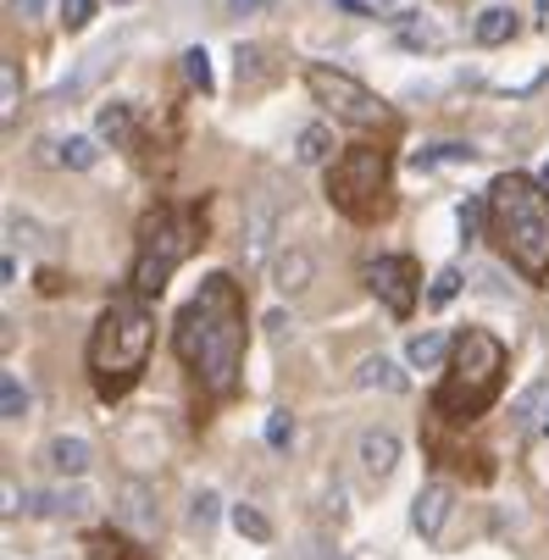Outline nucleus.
Listing matches in <instances>:
<instances>
[{
  "label": "nucleus",
  "mask_w": 549,
  "mask_h": 560,
  "mask_svg": "<svg viewBox=\"0 0 549 560\" xmlns=\"http://www.w3.org/2000/svg\"><path fill=\"white\" fill-rule=\"evenodd\" d=\"M173 350L211 394H233L245 372V294L227 272H211L200 294L178 311Z\"/></svg>",
  "instance_id": "obj_1"
},
{
  "label": "nucleus",
  "mask_w": 549,
  "mask_h": 560,
  "mask_svg": "<svg viewBox=\"0 0 549 560\" xmlns=\"http://www.w3.org/2000/svg\"><path fill=\"white\" fill-rule=\"evenodd\" d=\"M150 345H155V311H150V300L133 294V289L117 294V300L95 316L90 350H84L95 394H101V399H122V394L139 383V372H144V361H150Z\"/></svg>",
  "instance_id": "obj_2"
},
{
  "label": "nucleus",
  "mask_w": 549,
  "mask_h": 560,
  "mask_svg": "<svg viewBox=\"0 0 549 560\" xmlns=\"http://www.w3.org/2000/svg\"><path fill=\"white\" fill-rule=\"evenodd\" d=\"M489 238L500 256L527 278H549V189L527 173H505L489 184Z\"/></svg>",
  "instance_id": "obj_3"
},
{
  "label": "nucleus",
  "mask_w": 549,
  "mask_h": 560,
  "mask_svg": "<svg viewBox=\"0 0 549 560\" xmlns=\"http://www.w3.org/2000/svg\"><path fill=\"white\" fill-rule=\"evenodd\" d=\"M505 388V345L483 328H466L449 350V372L433 388V411L444 422H478Z\"/></svg>",
  "instance_id": "obj_4"
},
{
  "label": "nucleus",
  "mask_w": 549,
  "mask_h": 560,
  "mask_svg": "<svg viewBox=\"0 0 549 560\" xmlns=\"http://www.w3.org/2000/svg\"><path fill=\"white\" fill-rule=\"evenodd\" d=\"M200 233H206V217L195 211V206H167V211H155V217H144V228H139V256H133V272H128V289L133 294H144V300H155L167 289V278L189 261V250L200 245Z\"/></svg>",
  "instance_id": "obj_5"
},
{
  "label": "nucleus",
  "mask_w": 549,
  "mask_h": 560,
  "mask_svg": "<svg viewBox=\"0 0 549 560\" xmlns=\"http://www.w3.org/2000/svg\"><path fill=\"white\" fill-rule=\"evenodd\" d=\"M328 200L355 222H377V217L395 211V200H388V150L350 144L328 167Z\"/></svg>",
  "instance_id": "obj_6"
},
{
  "label": "nucleus",
  "mask_w": 549,
  "mask_h": 560,
  "mask_svg": "<svg viewBox=\"0 0 549 560\" xmlns=\"http://www.w3.org/2000/svg\"><path fill=\"white\" fill-rule=\"evenodd\" d=\"M305 90H311V101H317L323 112H334V122H350V128H377L383 117H388V106L361 84V78H350V72H339V67H305Z\"/></svg>",
  "instance_id": "obj_7"
},
{
  "label": "nucleus",
  "mask_w": 549,
  "mask_h": 560,
  "mask_svg": "<svg viewBox=\"0 0 549 560\" xmlns=\"http://www.w3.org/2000/svg\"><path fill=\"white\" fill-rule=\"evenodd\" d=\"M361 278H366V289L395 316H411L417 311V267L406 256H377V261H366Z\"/></svg>",
  "instance_id": "obj_8"
},
{
  "label": "nucleus",
  "mask_w": 549,
  "mask_h": 560,
  "mask_svg": "<svg viewBox=\"0 0 549 560\" xmlns=\"http://www.w3.org/2000/svg\"><path fill=\"white\" fill-rule=\"evenodd\" d=\"M355 460H361V471L372 477V483H383V477L400 466V433L395 428H366L361 444H355Z\"/></svg>",
  "instance_id": "obj_9"
},
{
  "label": "nucleus",
  "mask_w": 549,
  "mask_h": 560,
  "mask_svg": "<svg viewBox=\"0 0 549 560\" xmlns=\"http://www.w3.org/2000/svg\"><path fill=\"white\" fill-rule=\"evenodd\" d=\"M449 505H455V489H449V483H428V489L411 500V527L433 544V538L444 533V522H449Z\"/></svg>",
  "instance_id": "obj_10"
},
{
  "label": "nucleus",
  "mask_w": 549,
  "mask_h": 560,
  "mask_svg": "<svg viewBox=\"0 0 549 560\" xmlns=\"http://www.w3.org/2000/svg\"><path fill=\"white\" fill-rule=\"evenodd\" d=\"M311 278H317V256H311V250H283L278 256V267H272V289L283 294V300H294V294H305L311 289Z\"/></svg>",
  "instance_id": "obj_11"
},
{
  "label": "nucleus",
  "mask_w": 549,
  "mask_h": 560,
  "mask_svg": "<svg viewBox=\"0 0 549 560\" xmlns=\"http://www.w3.org/2000/svg\"><path fill=\"white\" fill-rule=\"evenodd\" d=\"M272 233H278V206L272 200H256L250 217H245V267H261L267 261Z\"/></svg>",
  "instance_id": "obj_12"
},
{
  "label": "nucleus",
  "mask_w": 549,
  "mask_h": 560,
  "mask_svg": "<svg viewBox=\"0 0 549 560\" xmlns=\"http://www.w3.org/2000/svg\"><path fill=\"white\" fill-rule=\"evenodd\" d=\"M45 460H50V471H61V477H84V471H90V460H95V450H90V439L61 433V439H50Z\"/></svg>",
  "instance_id": "obj_13"
},
{
  "label": "nucleus",
  "mask_w": 549,
  "mask_h": 560,
  "mask_svg": "<svg viewBox=\"0 0 549 560\" xmlns=\"http://www.w3.org/2000/svg\"><path fill=\"white\" fill-rule=\"evenodd\" d=\"M34 516H84L90 511V489L84 483H67V489H45L28 500Z\"/></svg>",
  "instance_id": "obj_14"
},
{
  "label": "nucleus",
  "mask_w": 549,
  "mask_h": 560,
  "mask_svg": "<svg viewBox=\"0 0 549 560\" xmlns=\"http://www.w3.org/2000/svg\"><path fill=\"white\" fill-rule=\"evenodd\" d=\"M355 383L361 388H383V394H406L411 388V377L400 372V361H388V355H366L355 366Z\"/></svg>",
  "instance_id": "obj_15"
},
{
  "label": "nucleus",
  "mask_w": 549,
  "mask_h": 560,
  "mask_svg": "<svg viewBox=\"0 0 549 560\" xmlns=\"http://www.w3.org/2000/svg\"><path fill=\"white\" fill-rule=\"evenodd\" d=\"M516 28H522V18H516L511 7H483V12H478V23H472V39L494 50V45H511V39H516Z\"/></svg>",
  "instance_id": "obj_16"
},
{
  "label": "nucleus",
  "mask_w": 549,
  "mask_h": 560,
  "mask_svg": "<svg viewBox=\"0 0 549 560\" xmlns=\"http://www.w3.org/2000/svg\"><path fill=\"white\" fill-rule=\"evenodd\" d=\"M95 133L122 150V144L133 139V106H128V101H106V106L95 112Z\"/></svg>",
  "instance_id": "obj_17"
},
{
  "label": "nucleus",
  "mask_w": 549,
  "mask_h": 560,
  "mask_svg": "<svg viewBox=\"0 0 549 560\" xmlns=\"http://www.w3.org/2000/svg\"><path fill=\"white\" fill-rule=\"evenodd\" d=\"M449 339L439 334V328H422V334H411V345H406V361L411 366H422V372H433V366H444L449 361Z\"/></svg>",
  "instance_id": "obj_18"
},
{
  "label": "nucleus",
  "mask_w": 549,
  "mask_h": 560,
  "mask_svg": "<svg viewBox=\"0 0 549 560\" xmlns=\"http://www.w3.org/2000/svg\"><path fill=\"white\" fill-rule=\"evenodd\" d=\"M328 155H334V128H328V122L300 128V139H294V162H300V167H323Z\"/></svg>",
  "instance_id": "obj_19"
},
{
  "label": "nucleus",
  "mask_w": 549,
  "mask_h": 560,
  "mask_svg": "<svg viewBox=\"0 0 549 560\" xmlns=\"http://www.w3.org/2000/svg\"><path fill=\"white\" fill-rule=\"evenodd\" d=\"M117 516H122V527H133V533H150V527H155L150 489H144V483H128V489H122V511H117Z\"/></svg>",
  "instance_id": "obj_20"
},
{
  "label": "nucleus",
  "mask_w": 549,
  "mask_h": 560,
  "mask_svg": "<svg viewBox=\"0 0 549 560\" xmlns=\"http://www.w3.org/2000/svg\"><path fill=\"white\" fill-rule=\"evenodd\" d=\"M56 162H61V167H72V173H90V167L101 162V144H95V139H84V133H72V139H61V144H56Z\"/></svg>",
  "instance_id": "obj_21"
},
{
  "label": "nucleus",
  "mask_w": 549,
  "mask_h": 560,
  "mask_svg": "<svg viewBox=\"0 0 549 560\" xmlns=\"http://www.w3.org/2000/svg\"><path fill=\"white\" fill-rule=\"evenodd\" d=\"M339 12H350V18H388V23H406L411 12H406V0H334Z\"/></svg>",
  "instance_id": "obj_22"
},
{
  "label": "nucleus",
  "mask_w": 549,
  "mask_h": 560,
  "mask_svg": "<svg viewBox=\"0 0 549 560\" xmlns=\"http://www.w3.org/2000/svg\"><path fill=\"white\" fill-rule=\"evenodd\" d=\"M17 106H23V72L17 61H0V117L17 122Z\"/></svg>",
  "instance_id": "obj_23"
},
{
  "label": "nucleus",
  "mask_w": 549,
  "mask_h": 560,
  "mask_svg": "<svg viewBox=\"0 0 549 560\" xmlns=\"http://www.w3.org/2000/svg\"><path fill=\"white\" fill-rule=\"evenodd\" d=\"M0 417H7V422H23L28 417V388H23L17 372L0 377Z\"/></svg>",
  "instance_id": "obj_24"
},
{
  "label": "nucleus",
  "mask_w": 549,
  "mask_h": 560,
  "mask_svg": "<svg viewBox=\"0 0 549 560\" xmlns=\"http://www.w3.org/2000/svg\"><path fill=\"white\" fill-rule=\"evenodd\" d=\"M227 516H233V527H240V538H250V544H272V522H267L256 505H233Z\"/></svg>",
  "instance_id": "obj_25"
},
{
  "label": "nucleus",
  "mask_w": 549,
  "mask_h": 560,
  "mask_svg": "<svg viewBox=\"0 0 549 560\" xmlns=\"http://www.w3.org/2000/svg\"><path fill=\"white\" fill-rule=\"evenodd\" d=\"M184 78H189V84L200 90V95H211L217 90V78H211V56L195 45V50H184Z\"/></svg>",
  "instance_id": "obj_26"
},
{
  "label": "nucleus",
  "mask_w": 549,
  "mask_h": 560,
  "mask_svg": "<svg viewBox=\"0 0 549 560\" xmlns=\"http://www.w3.org/2000/svg\"><path fill=\"white\" fill-rule=\"evenodd\" d=\"M400 45H406V50H439V45H444V34H439L433 23L406 18V23H400Z\"/></svg>",
  "instance_id": "obj_27"
},
{
  "label": "nucleus",
  "mask_w": 549,
  "mask_h": 560,
  "mask_svg": "<svg viewBox=\"0 0 549 560\" xmlns=\"http://www.w3.org/2000/svg\"><path fill=\"white\" fill-rule=\"evenodd\" d=\"M472 155H478L472 144H428V150L411 155V162L417 167H439V162H472Z\"/></svg>",
  "instance_id": "obj_28"
},
{
  "label": "nucleus",
  "mask_w": 549,
  "mask_h": 560,
  "mask_svg": "<svg viewBox=\"0 0 549 560\" xmlns=\"http://www.w3.org/2000/svg\"><path fill=\"white\" fill-rule=\"evenodd\" d=\"M455 294H460V267H439V272H433V289H428V305L439 311V305H449Z\"/></svg>",
  "instance_id": "obj_29"
},
{
  "label": "nucleus",
  "mask_w": 549,
  "mask_h": 560,
  "mask_svg": "<svg viewBox=\"0 0 549 560\" xmlns=\"http://www.w3.org/2000/svg\"><path fill=\"white\" fill-rule=\"evenodd\" d=\"M289 444H294V417H289V411H272V417H267V450L283 455Z\"/></svg>",
  "instance_id": "obj_30"
},
{
  "label": "nucleus",
  "mask_w": 549,
  "mask_h": 560,
  "mask_svg": "<svg viewBox=\"0 0 549 560\" xmlns=\"http://www.w3.org/2000/svg\"><path fill=\"white\" fill-rule=\"evenodd\" d=\"M211 522H217V494H195V505H189V533H211Z\"/></svg>",
  "instance_id": "obj_31"
},
{
  "label": "nucleus",
  "mask_w": 549,
  "mask_h": 560,
  "mask_svg": "<svg viewBox=\"0 0 549 560\" xmlns=\"http://www.w3.org/2000/svg\"><path fill=\"white\" fill-rule=\"evenodd\" d=\"M61 7V23L78 34V28H90V18H95V0H56Z\"/></svg>",
  "instance_id": "obj_32"
},
{
  "label": "nucleus",
  "mask_w": 549,
  "mask_h": 560,
  "mask_svg": "<svg viewBox=\"0 0 549 560\" xmlns=\"http://www.w3.org/2000/svg\"><path fill=\"white\" fill-rule=\"evenodd\" d=\"M233 61H240V84H256V78H261V50L256 45H240Z\"/></svg>",
  "instance_id": "obj_33"
},
{
  "label": "nucleus",
  "mask_w": 549,
  "mask_h": 560,
  "mask_svg": "<svg viewBox=\"0 0 549 560\" xmlns=\"http://www.w3.org/2000/svg\"><path fill=\"white\" fill-rule=\"evenodd\" d=\"M45 12H50V0H12V18H23V23L28 18H45Z\"/></svg>",
  "instance_id": "obj_34"
},
{
  "label": "nucleus",
  "mask_w": 549,
  "mask_h": 560,
  "mask_svg": "<svg viewBox=\"0 0 549 560\" xmlns=\"http://www.w3.org/2000/svg\"><path fill=\"white\" fill-rule=\"evenodd\" d=\"M261 7H267V0H227L233 18H250V12H261Z\"/></svg>",
  "instance_id": "obj_35"
},
{
  "label": "nucleus",
  "mask_w": 549,
  "mask_h": 560,
  "mask_svg": "<svg viewBox=\"0 0 549 560\" xmlns=\"http://www.w3.org/2000/svg\"><path fill=\"white\" fill-rule=\"evenodd\" d=\"M0 494H7V505H0L7 516H17V511H23V505H17V483H12V477H7V489H0Z\"/></svg>",
  "instance_id": "obj_36"
},
{
  "label": "nucleus",
  "mask_w": 549,
  "mask_h": 560,
  "mask_svg": "<svg viewBox=\"0 0 549 560\" xmlns=\"http://www.w3.org/2000/svg\"><path fill=\"white\" fill-rule=\"evenodd\" d=\"M0 278H7V289L17 283V256H12V250H7V261H0Z\"/></svg>",
  "instance_id": "obj_37"
},
{
  "label": "nucleus",
  "mask_w": 549,
  "mask_h": 560,
  "mask_svg": "<svg viewBox=\"0 0 549 560\" xmlns=\"http://www.w3.org/2000/svg\"><path fill=\"white\" fill-rule=\"evenodd\" d=\"M538 184H544V189H549V162H544V173H538Z\"/></svg>",
  "instance_id": "obj_38"
},
{
  "label": "nucleus",
  "mask_w": 549,
  "mask_h": 560,
  "mask_svg": "<svg viewBox=\"0 0 549 560\" xmlns=\"http://www.w3.org/2000/svg\"><path fill=\"white\" fill-rule=\"evenodd\" d=\"M544 422H549V394H544Z\"/></svg>",
  "instance_id": "obj_39"
},
{
  "label": "nucleus",
  "mask_w": 549,
  "mask_h": 560,
  "mask_svg": "<svg viewBox=\"0 0 549 560\" xmlns=\"http://www.w3.org/2000/svg\"><path fill=\"white\" fill-rule=\"evenodd\" d=\"M112 7H133V0H112Z\"/></svg>",
  "instance_id": "obj_40"
}]
</instances>
